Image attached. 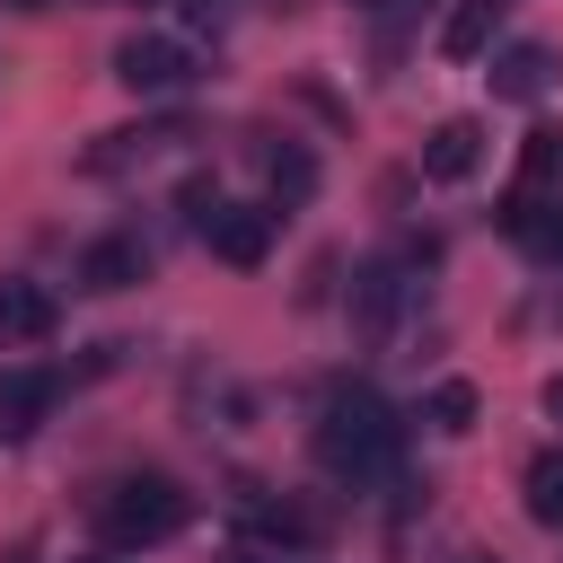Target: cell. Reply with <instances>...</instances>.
Instances as JSON below:
<instances>
[{
  "label": "cell",
  "instance_id": "15",
  "mask_svg": "<svg viewBox=\"0 0 563 563\" xmlns=\"http://www.w3.org/2000/svg\"><path fill=\"white\" fill-rule=\"evenodd\" d=\"M519 493H528V519L537 528H563V449H537L519 466Z\"/></svg>",
  "mask_w": 563,
  "mask_h": 563
},
{
  "label": "cell",
  "instance_id": "1",
  "mask_svg": "<svg viewBox=\"0 0 563 563\" xmlns=\"http://www.w3.org/2000/svg\"><path fill=\"white\" fill-rule=\"evenodd\" d=\"M308 449H317V466L334 475V484H387L396 466H405V422H396V405H378L369 387H325V405H317V422H308Z\"/></svg>",
  "mask_w": 563,
  "mask_h": 563
},
{
  "label": "cell",
  "instance_id": "11",
  "mask_svg": "<svg viewBox=\"0 0 563 563\" xmlns=\"http://www.w3.org/2000/svg\"><path fill=\"white\" fill-rule=\"evenodd\" d=\"M475 167H484V123H475V114L431 123V141H422V176H431V185H466Z\"/></svg>",
  "mask_w": 563,
  "mask_h": 563
},
{
  "label": "cell",
  "instance_id": "5",
  "mask_svg": "<svg viewBox=\"0 0 563 563\" xmlns=\"http://www.w3.org/2000/svg\"><path fill=\"white\" fill-rule=\"evenodd\" d=\"M62 396H70V378L53 361H9L0 369V440H35L62 413Z\"/></svg>",
  "mask_w": 563,
  "mask_h": 563
},
{
  "label": "cell",
  "instance_id": "21",
  "mask_svg": "<svg viewBox=\"0 0 563 563\" xmlns=\"http://www.w3.org/2000/svg\"><path fill=\"white\" fill-rule=\"evenodd\" d=\"M545 422H563V369L545 378Z\"/></svg>",
  "mask_w": 563,
  "mask_h": 563
},
{
  "label": "cell",
  "instance_id": "8",
  "mask_svg": "<svg viewBox=\"0 0 563 563\" xmlns=\"http://www.w3.org/2000/svg\"><path fill=\"white\" fill-rule=\"evenodd\" d=\"M114 79H123L132 97H176V88L194 79V53H185L176 35H123V44H114Z\"/></svg>",
  "mask_w": 563,
  "mask_h": 563
},
{
  "label": "cell",
  "instance_id": "14",
  "mask_svg": "<svg viewBox=\"0 0 563 563\" xmlns=\"http://www.w3.org/2000/svg\"><path fill=\"white\" fill-rule=\"evenodd\" d=\"M501 9H510V0H457V9L440 18V53H449V62H475V53H493V35H501Z\"/></svg>",
  "mask_w": 563,
  "mask_h": 563
},
{
  "label": "cell",
  "instance_id": "7",
  "mask_svg": "<svg viewBox=\"0 0 563 563\" xmlns=\"http://www.w3.org/2000/svg\"><path fill=\"white\" fill-rule=\"evenodd\" d=\"M70 282H79V290H97V299H114V290L150 282V238H141V229H97V238L79 246Z\"/></svg>",
  "mask_w": 563,
  "mask_h": 563
},
{
  "label": "cell",
  "instance_id": "12",
  "mask_svg": "<svg viewBox=\"0 0 563 563\" xmlns=\"http://www.w3.org/2000/svg\"><path fill=\"white\" fill-rule=\"evenodd\" d=\"M484 79H493V97H501V106H537V97L554 88V53H545V44H501Z\"/></svg>",
  "mask_w": 563,
  "mask_h": 563
},
{
  "label": "cell",
  "instance_id": "22",
  "mask_svg": "<svg viewBox=\"0 0 563 563\" xmlns=\"http://www.w3.org/2000/svg\"><path fill=\"white\" fill-rule=\"evenodd\" d=\"M9 9H53V0H9Z\"/></svg>",
  "mask_w": 563,
  "mask_h": 563
},
{
  "label": "cell",
  "instance_id": "16",
  "mask_svg": "<svg viewBox=\"0 0 563 563\" xmlns=\"http://www.w3.org/2000/svg\"><path fill=\"white\" fill-rule=\"evenodd\" d=\"M167 141H185V123L167 114V123H132V132H106L97 150H88V167H132V158H150V150H167Z\"/></svg>",
  "mask_w": 563,
  "mask_h": 563
},
{
  "label": "cell",
  "instance_id": "19",
  "mask_svg": "<svg viewBox=\"0 0 563 563\" xmlns=\"http://www.w3.org/2000/svg\"><path fill=\"white\" fill-rule=\"evenodd\" d=\"M176 9H185V26H194V35H229L246 0H176Z\"/></svg>",
  "mask_w": 563,
  "mask_h": 563
},
{
  "label": "cell",
  "instance_id": "2",
  "mask_svg": "<svg viewBox=\"0 0 563 563\" xmlns=\"http://www.w3.org/2000/svg\"><path fill=\"white\" fill-rule=\"evenodd\" d=\"M185 519H194V493L176 475H114L88 501V528H97L106 554H150V545L185 537Z\"/></svg>",
  "mask_w": 563,
  "mask_h": 563
},
{
  "label": "cell",
  "instance_id": "10",
  "mask_svg": "<svg viewBox=\"0 0 563 563\" xmlns=\"http://www.w3.org/2000/svg\"><path fill=\"white\" fill-rule=\"evenodd\" d=\"M53 325H62V299H53L44 282H26V273H0V352L44 343Z\"/></svg>",
  "mask_w": 563,
  "mask_h": 563
},
{
  "label": "cell",
  "instance_id": "3",
  "mask_svg": "<svg viewBox=\"0 0 563 563\" xmlns=\"http://www.w3.org/2000/svg\"><path fill=\"white\" fill-rule=\"evenodd\" d=\"M229 528L246 545H273V554H317L334 537L325 510H308L299 493H273V484H229Z\"/></svg>",
  "mask_w": 563,
  "mask_h": 563
},
{
  "label": "cell",
  "instance_id": "23",
  "mask_svg": "<svg viewBox=\"0 0 563 563\" xmlns=\"http://www.w3.org/2000/svg\"><path fill=\"white\" fill-rule=\"evenodd\" d=\"M132 9H150V0H132Z\"/></svg>",
  "mask_w": 563,
  "mask_h": 563
},
{
  "label": "cell",
  "instance_id": "20",
  "mask_svg": "<svg viewBox=\"0 0 563 563\" xmlns=\"http://www.w3.org/2000/svg\"><path fill=\"white\" fill-rule=\"evenodd\" d=\"M220 202V176H185L176 185V211H185V229H202V211Z\"/></svg>",
  "mask_w": 563,
  "mask_h": 563
},
{
  "label": "cell",
  "instance_id": "17",
  "mask_svg": "<svg viewBox=\"0 0 563 563\" xmlns=\"http://www.w3.org/2000/svg\"><path fill=\"white\" fill-rule=\"evenodd\" d=\"M519 185H537V194H563V132H554V123H537V132L519 141Z\"/></svg>",
  "mask_w": 563,
  "mask_h": 563
},
{
  "label": "cell",
  "instance_id": "18",
  "mask_svg": "<svg viewBox=\"0 0 563 563\" xmlns=\"http://www.w3.org/2000/svg\"><path fill=\"white\" fill-rule=\"evenodd\" d=\"M422 413H431V431H475V387L466 378H440L422 396Z\"/></svg>",
  "mask_w": 563,
  "mask_h": 563
},
{
  "label": "cell",
  "instance_id": "4",
  "mask_svg": "<svg viewBox=\"0 0 563 563\" xmlns=\"http://www.w3.org/2000/svg\"><path fill=\"white\" fill-rule=\"evenodd\" d=\"M273 229H282V211H273V202H229V194H220V202L202 211V229H194V238H202L220 264L255 273V264L273 255Z\"/></svg>",
  "mask_w": 563,
  "mask_h": 563
},
{
  "label": "cell",
  "instance_id": "6",
  "mask_svg": "<svg viewBox=\"0 0 563 563\" xmlns=\"http://www.w3.org/2000/svg\"><path fill=\"white\" fill-rule=\"evenodd\" d=\"M501 238L528 255V264H545V273H563V194H537V185H510L501 194Z\"/></svg>",
  "mask_w": 563,
  "mask_h": 563
},
{
  "label": "cell",
  "instance_id": "13",
  "mask_svg": "<svg viewBox=\"0 0 563 563\" xmlns=\"http://www.w3.org/2000/svg\"><path fill=\"white\" fill-rule=\"evenodd\" d=\"M264 185H273V211L290 220V211L317 194V150H308V141H290V132H282V141H264Z\"/></svg>",
  "mask_w": 563,
  "mask_h": 563
},
{
  "label": "cell",
  "instance_id": "9",
  "mask_svg": "<svg viewBox=\"0 0 563 563\" xmlns=\"http://www.w3.org/2000/svg\"><path fill=\"white\" fill-rule=\"evenodd\" d=\"M405 290H413L405 264H396V255H369V264L352 273V334H361V343H387L396 317H405Z\"/></svg>",
  "mask_w": 563,
  "mask_h": 563
}]
</instances>
